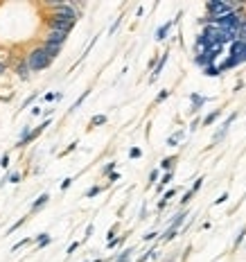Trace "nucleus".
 <instances>
[{"label": "nucleus", "instance_id": "f257e3e1", "mask_svg": "<svg viewBox=\"0 0 246 262\" xmlns=\"http://www.w3.org/2000/svg\"><path fill=\"white\" fill-rule=\"evenodd\" d=\"M237 12L230 2H224V0H210L206 5V18L201 20L203 25H213L214 20H219L224 18V16H228V14H233Z\"/></svg>", "mask_w": 246, "mask_h": 262}, {"label": "nucleus", "instance_id": "f03ea898", "mask_svg": "<svg viewBox=\"0 0 246 262\" xmlns=\"http://www.w3.org/2000/svg\"><path fill=\"white\" fill-rule=\"evenodd\" d=\"M27 66H30V70L32 72H41V70H46L48 66L52 64V59L50 57H48L46 54V50H43V48H34V50H30V52H27Z\"/></svg>", "mask_w": 246, "mask_h": 262}, {"label": "nucleus", "instance_id": "7ed1b4c3", "mask_svg": "<svg viewBox=\"0 0 246 262\" xmlns=\"http://www.w3.org/2000/svg\"><path fill=\"white\" fill-rule=\"evenodd\" d=\"M75 23H77V20L70 18V16H66V14H50V16H48V27H50V30H57V32L70 34Z\"/></svg>", "mask_w": 246, "mask_h": 262}, {"label": "nucleus", "instance_id": "20e7f679", "mask_svg": "<svg viewBox=\"0 0 246 262\" xmlns=\"http://www.w3.org/2000/svg\"><path fill=\"white\" fill-rule=\"evenodd\" d=\"M235 120H237V111H235V113H230V115H228V118H226V122L221 125V129H219V131H217V133H214V136H213V143H219L221 138L226 136V133H228V129H230V125H233Z\"/></svg>", "mask_w": 246, "mask_h": 262}, {"label": "nucleus", "instance_id": "39448f33", "mask_svg": "<svg viewBox=\"0 0 246 262\" xmlns=\"http://www.w3.org/2000/svg\"><path fill=\"white\" fill-rule=\"evenodd\" d=\"M68 41V34L66 32H57V30H48L46 34V43H54V46H64Z\"/></svg>", "mask_w": 246, "mask_h": 262}, {"label": "nucleus", "instance_id": "423d86ee", "mask_svg": "<svg viewBox=\"0 0 246 262\" xmlns=\"http://www.w3.org/2000/svg\"><path fill=\"white\" fill-rule=\"evenodd\" d=\"M179 18H181V14L176 16V18H172V20H167V23H163L158 30H156V41H165V36H167V32L172 30V25L174 23H179Z\"/></svg>", "mask_w": 246, "mask_h": 262}, {"label": "nucleus", "instance_id": "0eeeda50", "mask_svg": "<svg viewBox=\"0 0 246 262\" xmlns=\"http://www.w3.org/2000/svg\"><path fill=\"white\" fill-rule=\"evenodd\" d=\"M190 102H192V106H190V113H197L201 106L208 102V98H203V95H199V93H192V95H190Z\"/></svg>", "mask_w": 246, "mask_h": 262}, {"label": "nucleus", "instance_id": "6e6552de", "mask_svg": "<svg viewBox=\"0 0 246 262\" xmlns=\"http://www.w3.org/2000/svg\"><path fill=\"white\" fill-rule=\"evenodd\" d=\"M41 48L46 50V54L50 57L52 61H54L59 54H61V46H54V43H46V41H43V43H41Z\"/></svg>", "mask_w": 246, "mask_h": 262}, {"label": "nucleus", "instance_id": "1a4fd4ad", "mask_svg": "<svg viewBox=\"0 0 246 262\" xmlns=\"http://www.w3.org/2000/svg\"><path fill=\"white\" fill-rule=\"evenodd\" d=\"M14 72H16V75H18L20 79H27L30 77V66H27V59H23V61H18V64L14 66Z\"/></svg>", "mask_w": 246, "mask_h": 262}, {"label": "nucleus", "instance_id": "9d476101", "mask_svg": "<svg viewBox=\"0 0 246 262\" xmlns=\"http://www.w3.org/2000/svg\"><path fill=\"white\" fill-rule=\"evenodd\" d=\"M167 59H169V52H165L161 57V59H158V66H156L154 68V72H151V77H149V82H156V79H158V75H161L163 72V68H165V64H167Z\"/></svg>", "mask_w": 246, "mask_h": 262}, {"label": "nucleus", "instance_id": "9b49d317", "mask_svg": "<svg viewBox=\"0 0 246 262\" xmlns=\"http://www.w3.org/2000/svg\"><path fill=\"white\" fill-rule=\"evenodd\" d=\"M46 127H50V120H46V122H41V125L36 127V129H32V133H30V138H27V140H25V143H23V145H20V147H25V145H30V143H32L34 138H39L41 133L46 131Z\"/></svg>", "mask_w": 246, "mask_h": 262}, {"label": "nucleus", "instance_id": "f8f14e48", "mask_svg": "<svg viewBox=\"0 0 246 262\" xmlns=\"http://www.w3.org/2000/svg\"><path fill=\"white\" fill-rule=\"evenodd\" d=\"M183 138H185V129H179L174 136L167 138V147H179V143H181Z\"/></svg>", "mask_w": 246, "mask_h": 262}, {"label": "nucleus", "instance_id": "ddd939ff", "mask_svg": "<svg viewBox=\"0 0 246 262\" xmlns=\"http://www.w3.org/2000/svg\"><path fill=\"white\" fill-rule=\"evenodd\" d=\"M48 199H50V195H48V192H43V195H41L39 199H36V201L32 203V213H36V210H41V208H43V206H46V203H48Z\"/></svg>", "mask_w": 246, "mask_h": 262}, {"label": "nucleus", "instance_id": "4468645a", "mask_svg": "<svg viewBox=\"0 0 246 262\" xmlns=\"http://www.w3.org/2000/svg\"><path fill=\"white\" fill-rule=\"evenodd\" d=\"M34 242H36V246H39V249H43V246H48V244H50V235H48V233H39V235L34 237Z\"/></svg>", "mask_w": 246, "mask_h": 262}, {"label": "nucleus", "instance_id": "2eb2a0df", "mask_svg": "<svg viewBox=\"0 0 246 262\" xmlns=\"http://www.w3.org/2000/svg\"><path fill=\"white\" fill-rule=\"evenodd\" d=\"M185 217H188V213H179V215H176L174 219H172V224H169V229H172V230H179V226L183 224V219H185Z\"/></svg>", "mask_w": 246, "mask_h": 262}, {"label": "nucleus", "instance_id": "dca6fc26", "mask_svg": "<svg viewBox=\"0 0 246 262\" xmlns=\"http://www.w3.org/2000/svg\"><path fill=\"white\" fill-rule=\"evenodd\" d=\"M219 115H221V109H217V111H213V113H208L206 118H203V127H210L214 120L219 118Z\"/></svg>", "mask_w": 246, "mask_h": 262}, {"label": "nucleus", "instance_id": "f3484780", "mask_svg": "<svg viewBox=\"0 0 246 262\" xmlns=\"http://www.w3.org/2000/svg\"><path fill=\"white\" fill-rule=\"evenodd\" d=\"M174 163H176V156L163 158V161H161V170H167V172H172V167H174Z\"/></svg>", "mask_w": 246, "mask_h": 262}, {"label": "nucleus", "instance_id": "a211bd4d", "mask_svg": "<svg viewBox=\"0 0 246 262\" xmlns=\"http://www.w3.org/2000/svg\"><path fill=\"white\" fill-rule=\"evenodd\" d=\"M174 195H176V188H169V190L165 192V196H163L161 201H158V208H165V206H167V201H169V199H172Z\"/></svg>", "mask_w": 246, "mask_h": 262}, {"label": "nucleus", "instance_id": "6ab92c4d", "mask_svg": "<svg viewBox=\"0 0 246 262\" xmlns=\"http://www.w3.org/2000/svg\"><path fill=\"white\" fill-rule=\"evenodd\" d=\"M172 177H174V174H172V172H165V174H163V179H161V181H158V185H156V190L161 192L163 188H165V185H167L169 181H172Z\"/></svg>", "mask_w": 246, "mask_h": 262}, {"label": "nucleus", "instance_id": "aec40b11", "mask_svg": "<svg viewBox=\"0 0 246 262\" xmlns=\"http://www.w3.org/2000/svg\"><path fill=\"white\" fill-rule=\"evenodd\" d=\"M203 75H208V77H217V75H221V68L219 66H208L206 70H203Z\"/></svg>", "mask_w": 246, "mask_h": 262}, {"label": "nucleus", "instance_id": "412c9836", "mask_svg": "<svg viewBox=\"0 0 246 262\" xmlns=\"http://www.w3.org/2000/svg\"><path fill=\"white\" fill-rule=\"evenodd\" d=\"M88 95H91V91H84V93H82V98H79V99H77V102H75V104H72V106H70V113H72V111H75V109H79V106H82V102H84V99H86V98H88Z\"/></svg>", "mask_w": 246, "mask_h": 262}, {"label": "nucleus", "instance_id": "4be33fe9", "mask_svg": "<svg viewBox=\"0 0 246 262\" xmlns=\"http://www.w3.org/2000/svg\"><path fill=\"white\" fill-rule=\"evenodd\" d=\"M23 224H25V217H20L18 222H14V224H12V226H9V230H7V235H12L14 230H18V229H20V226H23Z\"/></svg>", "mask_w": 246, "mask_h": 262}, {"label": "nucleus", "instance_id": "5701e85b", "mask_svg": "<svg viewBox=\"0 0 246 262\" xmlns=\"http://www.w3.org/2000/svg\"><path fill=\"white\" fill-rule=\"evenodd\" d=\"M102 125H106V115H95L91 120V127H102Z\"/></svg>", "mask_w": 246, "mask_h": 262}, {"label": "nucleus", "instance_id": "b1692460", "mask_svg": "<svg viewBox=\"0 0 246 262\" xmlns=\"http://www.w3.org/2000/svg\"><path fill=\"white\" fill-rule=\"evenodd\" d=\"M131 253H133V249H127V251H122V253H120V258H117L115 262H127L131 258Z\"/></svg>", "mask_w": 246, "mask_h": 262}, {"label": "nucleus", "instance_id": "393cba45", "mask_svg": "<svg viewBox=\"0 0 246 262\" xmlns=\"http://www.w3.org/2000/svg\"><path fill=\"white\" fill-rule=\"evenodd\" d=\"M64 93H46V102H54V99H61Z\"/></svg>", "mask_w": 246, "mask_h": 262}, {"label": "nucleus", "instance_id": "a878e982", "mask_svg": "<svg viewBox=\"0 0 246 262\" xmlns=\"http://www.w3.org/2000/svg\"><path fill=\"white\" fill-rule=\"evenodd\" d=\"M99 190H102L99 185H93V188H88V190H86V199H91V196L99 195Z\"/></svg>", "mask_w": 246, "mask_h": 262}, {"label": "nucleus", "instance_id": "bb28decb", "mask_svg": "<svg viewBox=\"0 0 246 262\" xmlns=\"http://www.w3.org/2000/svg\"><path fill=\"white\" fill-rule=\"evenodd\" d=\"M244 237H246V226H242V230H240V233H237V237H235V246H240V244H242V240H244Z\"/></svg>", "mask_w": 246, "mask_h": 262}, {"label": "nucleus", "instance_id": "cd10ccee", "mask_svg": "<svg viewBox=\"0 0 246 262\" xmlns=\"http://www.w3.org/2000/svg\"><path fill=\"white\" fill-rule=\"evenodd\" d=\"M18 181H20V172H12L7 177V183H18Z\"/></svg>", "mask_w": 246, "mask_h": 262}, {"label": "nucleus", "instance_id": "c85d7f7f", "mask_svg": "<svg viewBox=\"0 0 246 262\" xmlns=\"http://www.w3.org/2000/svg\"><path fill=\"white\" fill-rule=\"evenodd\" d=\"M30 242H32V237H25V240H20V242H16V244H14V246H12V251H18L20 246H25V244H30Z\"/></svg>", "mask_w": 246, "mask_h": 262}, {"label": "nucleus", "instance_id": "c756f323", "mask_svg": "<svg viewBox=\"0 0 246 262\" xmlns=\"http://www.w3.org/2000/svg\"><path fill=\"white\" fill-rule=\"evenodd\" d=\"M169 98V91L167 88H163L161 93H158V98H156V102H163V99H167Z\"/></svg>", "mask_w": 246, "mask_h": 262}, {"label": "nucleus", "instance_id": "7c9ffc66", "mask_svg": "<svg viewBox=\"0 0 246 262\" xmlns=\"http://www.w3.org/2000/svg\"><path fill=\"white\" fill-rule=\"evenodd\" d=\"M192 196H195V192H192V190L185 192V195H183V199H181V206H185V203H188L190 199H192Z\"/></svg>", "mask_w": 246, "mask_h": 262}, {"label": "nucleus", "instance_id": "2f4dec72", "mask_svg": "<svg viewBox=\"0 0 246 262\" xmlns=\"http://www.w3.org/2000/svg\"><path fill=\"white\" fill-rule=\"evenodd\" d=\"M34 99H36V93H34V95H30V98H27V99H25V102H23V104H20V109H27V106L32 104Z\"/></svg>", "mask_w": 246, "mask_h": 262}, {"label": "nucleus", "instance_id": "473e14b6", "mask_svg": "<svg viewBox=\"0 0 246 262\" xmlns=\"http://www.w3.org/2000/svg\"><path fill=\"white\" fill-rule=\"evenodd\" d=\"M228 201V192H224V195H219V199H214V206H219V203H226Z\"/></svg>", "mask_w": 246, "mask_h": 262}, {"label": "nucleus", "instance_id": "72a5a7b5", "mask_svg": "<svg viewBox=\"0 0 246 262\" xmlns=\"http://www.w3.org/2000/svg\"><path fill=\"white\" fill-rule=\"evenodd\" d=\"M158 181V170H151V174H149V185L156 183Z\"/></svg>", "mask_w": 246, "mask_h": 262}, {"label": "nucleus", "instance_id": "f704fd0d", "mask_svg": "<svg viewBox=\"0 0 246 262\" xmlns=\"http://www.w3.org/2000/svg\"><path fill=\"white\" fill-rule=\"evenodd\" d=\"M72 181H75V179H70V177H68V179H64V183H61V190H68V188H70V185H72Z\"/></svg>", "mask_w": 246, "mask_h": 262}, {"label": "nucleus", "instance_id": "c9c22d12", "mask_svg": "<svg viewBox=\"0 0 246 262\" xmlns=\"http://www.w3.org/2000/svg\"><path fill=\"white\" fill-rule=\"evenodd\" d=\"M77 246H79V242H72L70 246H68V251H66V256H72V253L77 251Z\"/></svg>", "mask_w": 246, "mask_h": 262}, {"label": "nucleus", "instance_id": "e433bc0d", "mask_svg": "<svg viewBox=\"0 0 246 262\" xmlns=\"http://www.w3.org/2000/svg\"><path fill=\"white\" fill-rule=\"evenodd\" d=\"M140 154H143V151L138 149V147H131V151H129V156H131V158H140Z\"/></svg>", "mask_w": 246, "mask_h": 262}, {"label": "nucleus", "instance_id": "4c0bfd02", "mask_svg": "<svg viewBox=\"0 0 246 262\" xmlns=\"http://www.w3.org/2000/svg\"><path fill=\"white\" fill-rule=\"evenodd\" d=\"M9 165V154H2V158H0V167H7Z\"/></svg>", "mask_w": 246, "mask_h": 262}, {"label": "nucleus", "instance_id": "58836bf2", "mask_svg": "<svg viewBox=\"0 0 246 262\" xmlns=\"http://www.w3.org/2000/svg\"><path fill=\"white\" fill-rule=\"evenodd\" d=\"M201 185H203V179H197V181H195V185H192V192H197V190H199V188H201Z\"/></svg>", "mask_w": 246, "mask_h": 262}, {"label": "nucleus", "instance_id": "ea45409f", "mask_svg": "<svg viewBox=\"0 0 246 262\" xmlns=\"http://www.w3.org/2000/svg\"><path fill=\"white\" fill-rule=\"evenodd\" d=\"M115 226H113V229H109V235H106V237H109V242H113V240H115Z\"/></svg>", "mask_w": 246, "mask_h": 262}, {"label": "nucleus", "instance_id": "a19ab883", "mask_svg": "<svg viewBox=\"0 0 246 262\" xmlns=\"http://www.w3.org/2000/svg\"><path fill=\"white\" fill-rule=\"evenodd\" d=\"M91 235H93V224H88V226H86V235H84V240H88Z\"/></svg>", "mask_w": 246, "mask_h": 262}, {"label": "nucleus", "instance_id": "79ce46f5", "mask_svg": "<svg viewBox=\"0 0 246 262\" xmlns=\"http://www.w3.org/2000/svg\"><path fill=\"white\" fill-rule=\"evenodd\" d=\"M113 167H115V163H109L106 167H104V174H111V172H113Z\"/></svg>", "mask_w": 246, "mask_h": 262}, {"label": "nucleus", "instance_id": "37998d69", "mask_svg": "<svg viewBox=\"0 0 246 262\" xmlns=\"http://www.w3.org/2000/svg\"><path fill=\"white\" fill-rule=\"evenodd\" d=\"M75 147H77V143H70V145H68V147H66V149H64V154H70V151L75 149Z\"/></svg>", "mask_w": 246, "mask_h": 262}, {"label": "nucleus", "instance_id": "c03bdc74", "mask_svg": "<svg viewBox=\"0 0 246 262\" xmlns=\"http://www.w3.org/2000/svg\"><path fill=\"white\" fill-rule=\"evenodd\" d=\"M117 25H120V18H115V23H113V25H111V27H109V32H111V34H113V32H115V30H117Z\"/></svg>", "mask_w": 246, "mask_h": 262}, {"label": "nucleus", "instance_id": "a18cd8bd", "mask_svg": "<svg viewBox=\"0 0 246 262\" xmlns=\"http://www.w3.org/2000/svg\"><path fill=\"white\" fill-rule=\"evenodd\" d=\"M41 113H43V109H39V106H34L32 109V115H41Z\"/></svg>", "mask_w": 246, "mask_h": 262}, {"label": "nucleus", "instance_id": "49530a36", "mask_svg": "<svg viewBox=\"0 0 246 262\" xmlns=\"http://www.w3.org/2000/svg\"><path fill=\"white\" fill-rule=\"evenodd\" d=\"M156 235H158V233H147V235H145V242H149V240H154Z\"/></svg>", "mask_w": 246, "mask_h": 262}, {"label": "nucleus", "instance_id": "de8ad7c7", "mask_svg": "<svg viewBox=\"0 0 246 262\" xmlns=\"http://www.w3.org/2000/svg\"><path fill=\"white\" fill-rule=\"evenodd\" d=\"M5 72H7V66L2 64V61H0V77H2V75H5Z\"/></svg>", "mask_w": 246, "mask_h": 262}]
</instances>
